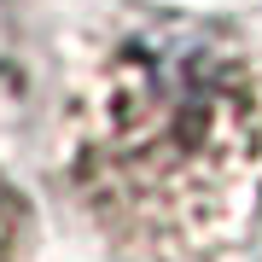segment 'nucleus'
<instances>
[{"label":"nucleus","instance_id":"1","mask_svg":"<svg viewBox=\"0 0 262 262\" xmlns=\"http://www.w3.org/2000/svg\"><path fill=\"white\" fill-rule=\"evenodd\" d=\"M58 181L117 262H222L262 204V58L227 24L151 12L82 58Z\"/></svg>","mask_w":262,"mask_h":262},{"label":"nucleus","instance_id":"2","mask_svg":"<svg viewBox=\"0 0 262 262\" xmlns=\"http://www.w3.org/2000/svg\"><path fill=\"white\" fill-rule=\"evenodd\" d=\"M29 256H35V215L24 192L0 175V262H29Z\"/></svg>","mask_w":262,"mask_h":262}]
</instances>
